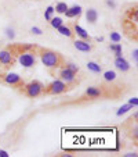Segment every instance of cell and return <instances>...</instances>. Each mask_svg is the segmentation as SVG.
<instances>
[{
    "mask_svg": "<svg viewBox=\"0 0 138 157\" xmlns=\"http://www.w3.org/2000/svg\"><path fill=\"white\" fill-rule=\"evenodd\" d=\"M36 54H37L39 59L41 60L44 67H47V68L50 70V72L53 71V70L61 68V67H64V65L66 64V61H65L64 56H62L61 53H58V52H55V50H51V49H48V48H40V46H37V48H36Z\"/></svg>",
    "mask_w": 138,
    "mask_h": 157,
    "instance_id": "1",
    "label": "cell"
},
{
    "mask_svg": "<svg viewBox=\"0 0 138 157\" xmlns=\"http://www.w3.org/2000/svg\"><path fill=\"white\" fill-rule=\"evenodd\" d=\"M72 89H75V88H72L71 85H68L66 82H64V81H61V79H55L48 83L47 86H44L41 95L43 96H57V95H62V93L69 92Z\"/></svg>",
    "mask_w": 138,
    "mask_h": 157,
    "instance_id": "2",
    "label": "cell"
},
{
    "mask_svg": "<svg viewBox=\"0 0 138 157\" xmlns=\"http://www.w3.org/2000/svg\"><path fill=\"white\" fill-rule=\"evenodd\" d=\"M43 88H44V85L40 81H30V82H28V83H24L18 90H19L21 95L27 96V98H29V99H35V98L41 96Z\"/></svg>",
    "mask_w": 138,
    "mask_h": 157,
    "instance_id": "3",
    "label": "cell"
},
{
    "mask_svg": "<svg viewBox=\"0 0 138 157\" xmlns=\"http://www.w3.org/2000/svg\"><path fill=\"white\" fill-rule=\"evenodd\" d=\"M0 83H3V85H7L10 86V88L12 89H19L21 86L24 85V79H22V77L18 74H15V72H0Z\"/></svg>",
    "mask_w": 138,
    "mask_h": 157,
    "instance_id": "4",
    "label": "cell"
},
{
    "mask_svg": "<svg viewBox=\"0 0 138 157\" xmlns=\"http://www.w3.org/2000/svg\"><path fill=\"white\" fill-rule=\"evenodd\" d=\"M58 79L66 82L68 85H71L72 88H76L79 85V79H77V72H73L72 70H69L68 67H61L58 68Z\"/></svg>",
    "mask_w": 138,
    "mask_h": 157,
    "instance_id": "5",
    "label": "cell"
},
{
    "mask_svg": "<svg viewBox=\"0 0 138 157\" xmlns=\"http://www.w3.org/2000/svg\"><path fill=\"white\" fill-rule=\"evenodd\" d=\"M15 63H17V59L7 49L0 50V72H6L11 70V67H14Z\"/></svg>",
    "mask_w": 138,
    "mask_h": 157,
    "instance_id": "6",
    "label": "cell"
},
{
    "mask_svg": "<svg viewBox=\"0 0 138 157\" xmlns=\"http://www.w3.org/2000/svg\"><path fill=\"white\" fill-rule=\"evenodd\" d=\"M122 28H123L124 35L129 39L137 42L138 40V28H137V22H133V21L127 20V18H123L122 21Z\"/></svg>",
    "mask_w": 138,
    "mask_h": 157,
    "instance_id": "7",
    "label": "cell"
},
{
    "mask_svg": "<svg viewBox=\"0 0 138 157\" xmlns=\"http://www.w3.org/2000/svg\"><path fill=\"white\" fill-rule=\"evenodd\" d=\"M6 49L15 57V59H17L19 54L25 53V52L35 50L36 44H33V43H11V44H9Z\"/></svg>",
    "mask_w": 138,
    "mask_h": 157,
    "instance_id": "8",
    "label": "cell"
},
{
    "mask_svg": "<svg viewBox=\"0 0 138 157\" xmlns=\"http://www.w3.org/2000/svg\"><path fill=\"white\" fill-rule=\"evenodd\" d=\"M37 48V46H36ZM36 49L35 50H29V52H25V53L19 54L17 57V61L19 63L22 67L25 68H30V67H35L36 65Z\"/></svg>",
    "mask_w": 138,
    "mask_h": 157,
    "instance_id": "9",
    "label": "cell"
},
{
    "mask_svg": "<svg viewBox=\"0 0 138 157\" xmlns=\"http://www.w3.org/2000/svg\"><path fill=\"white\" fill-rule=\"evenodd\" d=\"M73 46L80 52H84V53H88L94 49V46L91 44V42H87V40H83V39H75L73 40Z\"/></svg>",
    "mask_w": 138,
    "mask_h": 157,
    "instance_id": "10",
    "label": "cell"
},
{
    "mask_svg": "<svg viewBox=\"0 0 138 157\" xmlns=\"http://www.w3.org/2000/svg\"><path fill=\"white\" fill-rule=\"evenodd\" d=\"M72 29H73L75 35H77V38L79 39H83V40H87V42H91V36L88 35V32L84 29V28H82L77 22H73V24L71 25Z\"/></svg>",
    "mask_w": 138,
    "mask_h": 157,
    "instance_id": "11",
    "label": "cell"
},
{
    "mask_svg": "<svg viewBox=\"0 0 138 157\" xmlns=\"http://www.w3.org/2000/svg\"><path fill=\"white\" fill-rule=\"evenodd\" d=\"M115 65H116V68H118L119 71H122V72L130 71L129 61H127L126 59H123L122 56H119V57H116V59H115Z\"/></svg>",
    "mask_w": 138,
    "mask_h": 157,
    "instance_id": "12",
    "label": "cell"
},
{
    "mask_svg": "<svg viewBox=\"0 0 138 157\" xmlns=\"http://www.w3.org/2000/svg\"><path fill=\"white\" fill-rule=\"evenodd\" d=\"M124 18H127V20L133 21V22H137L138 24V10H137V4H134V6L129 7V9L126 10V13H124Z\"/></svg>",
    "mask_w": 138,
    "mask_h": 157,
    "instance_id": "13",
    "label": "cell"
},
{
    "mask_svg": "<svg viewBox=\"0 0 138 157\" xmlns=\"http://www.w3.org/2000/svg\"><path fill=\"white\" fill-rule=\"evenodd\" d=\"M68 18H79L80 14H82V7L80 6H72V7H68L66 11L64 13Z\"/></svg>",
    "mask_w": 138,
    "mask_h": 157,
    "instance_id": "14",
    "label": "cell"
},
{
    "mask_svg": "<svg viewBox=\"0 0 138 157\" xmlns=\"http://www.w3.org/2000/svg\"><path fill=\"white\" fill-rule=\"evenodd\" d=\"M57 31H58L59 33H61L62 36H66V38H71V39H73L75 36V32H73V29H72V27L71 25H64L62 24L61 27H58L57 28Z\"/></svg>",
    "mask_w": 138,
    "mask_h": 157,
    "instance_id": "15",
    "label": "cell"
},
{
    "mask_svg": "<svg viewBox=\"0 0 138 157\" xmlns=\"http://www.w3.org/2000/svg\"><path fill=\"white\" fill-rule=\"evenodd\" d=\"M86 18H87V22L90 24H95L98 20V13L95 9H88L87 13H86Z\"/></svg>",
    "mask_w": 138,
    "mask_h": 157,
    "instance_id": "16",
    "label": "cell"
},
{
    "mask_svg": "<svg viewBox=\"0 0 138 157\" xmlns=\"http://www.w3.org/2000/svg\"><path fill=\"white\" fill-rule=\"evenodd\" d=\"M109 49H111L112 52L115 53V56L116 57H119V56H122V44L119 43H111V46H109Z\"/></svg>",
    "mask_w": 138,
    "mask_h": 157,
    "instance_id": "17",
    "label": "cell"
},
{
    "mask_svg": "<svg viewBox=\"0 0 138 157\" xmlns=\"http://www.w3.org/2000/svg\"><path fill=\"white\" fill-rule=\"evenodd\" d=\"M116 79V72L115 71H105L104 72V81L105 82H113V81Z\"/></svg>",
    "mask_w": 138,
    "mask_h": 157,
    "instance_id": "18",
    "label": "cell"
},
{
    "mask_svg": "<svg viewBox=\"0 0 138 157\" xmlns=\"http://www.w3.org/2000/svg\"><path fill=\"white\" fill-rule=\"evenodd\" d=\"M66 9H68V4L65 3V2H59V3H57V6L54 10H55L58 14H64V13L66 11Z\"/></svg>",
    "mask_w": 138,
    "mask_h": 157,
    "instance_id": "19",
    "label": "cell"
},
{
    "mask_svg": "<svg viewBox=\"0 0 138 157\" xmlns=\"http://www.w3.org/2000/svg\"><path fill=\"white\" fill-rule=\"evenodd\" d=\"M48 22H50L51 27L55 28V29H57L58 27H61L62 24H64V21H62V18H59V17H53L50 21H48Z\"/></svg>",
    "mask_w": 138,
    "mask_h": 157,
    "instance_id": "20",
    "label": "cell"
},
{
    "mask_svg": "<svg viewBox=\"0 0 138 157\" xmlns=\"http://www.w3.org/2000/svg\"><path fill=\"white\" fill-rule=\"evenodd\" d=\"M87 68L90 70V71H93V72H101V65H98L97 63H94V61H90L87 64Z\"/></svg>",
    "mask_w": 138,
    "mask_h": 157,
    "instance_id": "21",
    "label": "cell"
},
{
    "mask_svg": "<svg viewBox=\"0 0 138 157\" xmlns=\"http://www.w3.org/2000/svg\"><path fill=\"white\" fill-rule=\"evenodd\" d=\"M54 11H55V10H54L53 6H48V7H47V10L44 11V18H46V21H50L51 18H53Z\"/></svg>",
    "mask_w": 138,
    "mask_h": 157,
    "instance_id": "22",
    "label": "cell"
},
{
    "mask_svg": "<svg viewBox=\"0 0 138 157\" xmlns=\"http://www.w3.org/2000/svg\"><path fill=\"white\" fill-rule=\"evenodd\" d=\"M109 38H111V40L113 42V43H118V42H120L122 36L119 35L118 32H111V35H109Z\"/></svg>",
    "mask_w": 138,
    "mask_h": 157,
    "instance_id": "23",
    "label": "cell"
},
{
    "mask_svg": "<svg viewBox=\"0 0 138 157\" xmlns=\"http://www.w3.org/2000/svg\"><path fill=\"white\" fill-rule=\"evenodd\" d=\"M133 109V106L131 104H126V106H123V107H120V110L118 111V116H122V114H124V113H127L129 110H131Z\"/></svg>",
    "mask_w": 138,
    "mask_h": 157,
    "instance_id": "24",
    "label": "cell"
},
{
    "mask_svg": "<svg viewBox=\"0 0 138 157\" xmlns=\"http://www.w3.org/2000/svg\"><path fill=\"white\" fill-rule=\"evenodd\" d=\"M137 125H135V127H134V129H130L129 131V136L130 138H131V139H133V138H134V142H137Z\"/></svg>",
    "mask_w": 138,
    "mask_h": 157,
    "instance_id": "25",
    "label": "cell"
},
{
    "mask_svg": "<svg viewBox=\"0 0 138 157\" xmlns=\"http://www.w3.org/2000/svg\"><path fill=\"white\" fill-rule=\"evenodd\" d=\"M65 67H68V68L72 70L73 72H79V67H77V65H75V64H72V63H66V64H65Z\"/></svg>",
    "mask_w": 138,
    "mask_h": 157,
    "instance_id": "26",
    "label": "cell"
},
{
    "mask_svg": "<svg viewBox=\"0 0 138 157\" xmlns=\"http://www.w3.org/2000/svg\"><path fill=\"white\" fill-rule=\"evenodd\" d=\"M30 32L35 33V35H41V29L40 28H37V27H33L32 29H30Z\"/></svg>",
    "mask_w": 138,
    "mask_h": 157,
    "instance_id": "27",
    "label": "cell"
},
{
    "mask_svg": "<svg viewBox=\"0 0 138 157\" xmlns=\"http://www.w3.org/2000/svg\"><path fill=\"white\" fill-rule=\"evenodd\" d=\"M137 103H138V101H137V98H133L131 100L129 101V104H131V106H134V107H137Z\"/></svg>",
    "mask_w": 138,
    "mask_h": 157,
    "instance_id": "28",
    "label": "cell"
},
{
    "mask_svg": "<svg viewBox=\"0 0 138 157\" xmlns=\"http://www.w3.org/2000/svg\"><path fill=\"white\" fill-rule=\"evenodd\" d=\"M137 54H138V50L135 49V50L133 52V57H134V63H135V64H137Z\"/></svg>",
    "mask_w": 138,
    "mask_h": 157,
    "instance_id": "29",
    "label": "cell"
},
{
    "mask_svg": "<svg viewBox=\"0 0 138 157\" xmlns=\"http://www.w3.org/2000/svg\"><path fill=\"white\" fill-rule=\"evenodd\" d=\"M12 32H14L12 29H11V31H10V29L7 31V35H9V38H14V33H12Z\"/></svg>",
    "mask_w": 138,
    "mask_h": 157,
    "instance_id": "30",
    "label": "cell"
},
{
    "mask_svg": "<svg viewBox=\"0 0 138 157\" xmlns=\"http://www.w3.org/2000/svg\"><path fill=\"white\" fill-rule=\"evenodd\" d=\"M0 156H2V157H9V154H7V151L0 150Z\"/></svg>",
    "mask_w": 138,
    "mask_h": 157,
    "instance_id": "31",
    "label": "cell"
},
{
    "mask_svg": "<svg viewBox=\"0 0 138 157\" xmlns=\"http://www.w3.org/2000/svg\"><path fill=\"white\" fill-rule=\"evenodd\" d=\"M124 156H126V157H135V156H137V154H135V153H127V154H124Z\"/></svg>",
    "mask_w": 138,
    "mask_h": 157,
    "instance_id": "32",
    "label": "cell"
},
{
    "mask_svg": "<svg viewBox=\"0 0 138 157\" xmlns=\"http://www.w3.org/2000/svg\"><path fill=\"white\" fill-rule=\"evenodd\" d=\"M106 4H108V6H112V7H115V3H113V2H111V0H108V2H106Z\"/></svg>",
    "mask_w": 138,
    "mask_h": 157,
    "instance_id": "33",
    "label": "cell"
}]
</instances>
